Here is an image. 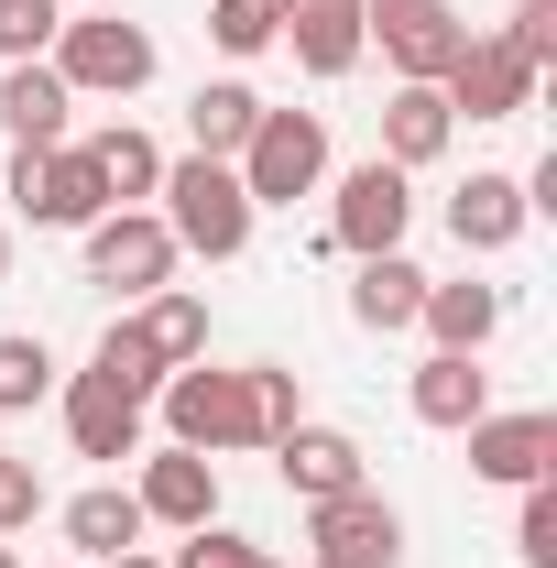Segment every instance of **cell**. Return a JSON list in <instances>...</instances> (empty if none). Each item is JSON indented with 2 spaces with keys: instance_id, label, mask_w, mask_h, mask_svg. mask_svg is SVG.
<instances>
[{
  "instance_id": "obj_1",
  "label": "cell",
  "mask_w": 557,
  "mask_h": 568,
  "mask_svg": "<svg viewBox=\"0 0 557 568\" xmlns=\"http://www.w3.org/2000/svg\"><path fill=\"white\" fill-rule=\"evenodd\" d=\"M153 197H164V230H175V252H198V263H241V252H252V197H241V175H230V164H209V153H164V186H153Z\"/></svg>"
},
{
  "instance_id": "obj_2",
  "label": "cell",
  "mask_w": 557,
  "mask_h": 568,
  "mask_svg": "<svg viewBox=\"0 0 557 568\" xmlns=\"http://www.w3.org/2000/svg\"><path fill=\"white\" fill-rule=\"evenodd\" d=\"M230 175H241L252 209H295V197H317V186H328V121H317V110H263L252 142L230 153Z\"/></svg>"
},
{
  "instance_id": "obj_3",
  "label": "cell",
  "mask_w": 557,
  "mask_h": 568,
  "mask_svg": "<svg viewBox=\"0 0 557 568\" xmlns=\"http://www.w3.org/2000/svg\"><path fill=\"white\" fill-rule=\"evenodd\" d=\"M44 67L67 77L77 99H142L164 55H153V33L121 22V11H67V33H55V55H44Z\"/></svg>"
},
{
  "instance_id": "obj_4",
  "label": "cell",
  "mask_w": 557,
  "mask_h": 568,
  "mask_svg": "<svg viewBox=\"0 0 557 568\" xmlns=\"http://www.w3.org/2000/svg\"><path fill=\"white\" fill-rule=\"evenodd\" d=\"M164 437L175 448H198V459H219V448H263V426H252V372H209V361H186V372H164Z\"/></svg>"
},
{
  "instance_id": "obj_5",
  "label": "cell",
  "mask_w": 557,
  "mask_h": 568,
  "mask_svg": "<svg viewBox=\"0 0 557 568\" xmlns=\"http://www.w3.org/2000/svg\"><path fill=\"white\" fill-rule=\"evenodd\" d=\"M361 44H383L394 88H437L448 55L470 44V22H459V0H361Z\"/></svg>"
},
{
  "instance_id": "obj_6",
  "label": "cell",
  "mask_w": 557,
  "mask_h": 568,
  "mask_svg": "<svg viewBox=\"0 0 557 568\" xmlns=\"http://www.w3.org/2000/svg\"><path fill=\"white\" fill-rule=\"evenodd\" d=\"M405 219H416V175L405 164H350L340 197H328V252H350V263H372V252H405Z\"/></svg>"
},
{
  "instance_id": "obj_7",
  "label": "cell",
  "mask_w": 557,
  "mask_h": 568,
  "mask_svg": "<svg viewBox=\"0 0 557 568\" xmlns=\"http://www.w3.org/2000/svg\"><path fill=\"white\" fill-rule=\"evenodd\" d=\"M11 209L33 219V230H88V219H110V186H99L88 142H55V153H11Z\"/></svg>"
},
{
  "instance_id": "obj_8",
  "label": "cell",
  "mask_w": 557,
  "mask_h": 568,
  "mask_svg": "<svg viewBox=\"0 0 557 568\" xmlns=\"http://www.w3.org/2000/svg\"><path fill=\"white\" fill-rule=\"evenodd\" d=\"M306 558L317 568H405V514L372 493H340V503H306Z\"/></svg>"
},
{
  "instance_id": "obj_9",
  "label": "cell",
  "mask_w": 557,
  "mask_h": 568,
  "mask_svg": "<svg viewBox=\"0 0 557 568\" xmlns=\"http://www.w3.org/2000/svg\"><path fill=\"white\" fill-rule=\"evenodd\" d=\"M437 99H448V121H525L536 110V67L503 44V33H470L448 77H437Z\"/></svg>"
},
{
  "instance_id": "obj_10",
  "label": "cell",
  "mask_w": 557,
  "mask_h": 568,
  "mask_svg": "<svg viewBox=\"0 0 557 568\" xmlns=\"http://www.w3.org/2000/svg\"><path fill=\"white\" fill-rule=\"evenodd\" d=\"M164 274H175V230H164L153 209H110V219H88V284L153 295Z\"/></svg>"
},
{
  "instance_id": "obj_11",
  "label": "cell",
  "mask_w": 557,
  "mask_h": 568,
  "mask_svg": "<svg viewBox=\"0 0 557 568\" xmlns=\"http://www.w3.org/2000/svg\"><path fill=\"white\" fill-rule=\"evenodd\" d=\"M132 503H142V525H219V459H198V448H142V481H132Z\"/></svg>"
},
{
  "instance_id": "obj_12",
  "label": "cell",
  "mask_w": 557,
  "mask_h": 568,
  "mask_svg": "<svg viewBox=\"0 0 557 568\" xmlns=\"http://www.w3.org/2000/svg\"><path fill=\"white\" fill-rule=\"evenodd\" d=\"M459 437H470V470L503 481V493L557 481V416H547V405H525V416H482V426H459Z\"/></svg>"
},
{
  "instance_id": "obj_13",
  "label": "cell",
  "mask_w": 557,
  "mask_h": 568,
  "mask_svg": "<svg viewBox=\"0 0 557 568\" xmlns=\"http://www.w3.org/2000/svg\"><path fill=\"white\" fill-rule=\"evenodd\" d=\"M274 470H284V493H295V503H340V493L372 481V470H361V437H350V426H317V416L274 437Z\"/></svg>"
},
{
  "instance_id": "obj_14",
  "label": "cell",
  "mask_w": 557,
  "mask_h": 568,
  "mask_svg": "<svg viewBox=\"0 0 557 568\" xmlns=\"http://www.w3.org/2000/svg\"><path fill=\"white\" fill-rule=\"evenodd\" d=\"M405 405H416V426H437V437L482 426V416H492V372H482V351H426L416 383H405Z\"/></svg>"
},
{
  "instance_id": "obj_15",
  "label": "cell",
  "mask_w": 557,
  "mask_h": 568,
  "mask_svg": "<svg viewBox=\"0 0 557 568\" xmlns=\"http://www.w3.org/2000/svg\"><path fill=\"white\" fill-rule=\"evenodd\" d=\"M67 121H77V88L44 67V55H33V67H0V132H11V153H55Z\"/></svg>"
},
{
  "instance_id": "obj_16",
  "label": "cell",
  "mask_w": 557,
  "mask_h": 568,
  "mask_svg": "<svg viewBox=\"0 0 557 568\" xmlns=\"http://www.w3.org/2000/svg\"><path fill=\"white\" fill-rule=\"evenodd\" d=\"M55 405H67V437H77V459H110V470H121V459H142V405L121 394V383L77 372V383L55 394Z\"/></svg>"
},
{
  "instance_id": "obj_17",
  "label": "cell",
  "mask_w": 557,
  "mask_h": 568,
  "mask_svg": "<svg viewBox=\"0 0 557 568\" xmlns=\"http://www.w3.org/2000/svg\"><path fill=\"white\" fill-rule=\"evenodd\" d=\"M525 175H470V186H459V197H448V241H459V252H514V241H525Z\"/></svg>"
},
{
  "instance_id": "obj_18",
  "label": "cell",
  "mask_w": 557,
  "mask_h": 568,
  "mask_svg": "<svg viewBox=\"0 0 557 568\" xmlns=\"http://www.w3.org/2000/svg\"><path fill=\"white\" fill-rule=\"evenodd\" d=\"M284 44L306 77H350L372 44H361V0H284Z\"/></svg>"
},
{
  "instance_id": "obj_19",
  "label": "cell",
  "mask_w": 557,
  "mask_h": 568,
  "mask_svg": "<svg viewBox=\"0 0 557 568\" xmlns=\"http://www.w3.org/2000/svg\"><path fill=\"white\" fill-rule=\"evenodd\" d=\"M416 328L437 339V351H492V328H503V284H437L426 274V306H416Z\"/></svg>"
},
{
  "instance_id": "obj_20",
  "label": "cell",
  "mask_w": 557,
  "mask_h": 568,
  "mask_svg": "<svg viewBox=\"0 0 557 568\" xmlns=\"http://www.w3.org/2000/svg\"><path fill=\"white\" fill-rule=\"evenodd\" d=\"M448 142H459V121H448V99H437V88H394V99H383V164H405V175H416V164H437Z\"/></svg>"
},
{
  "instance_id": "obj_21",
  "label": "cell",
  "mask_w": 557,
  "mask_h": 568,
  "mask_svg": "<svg viewBox=\"0 0 557 568\" xmlns=\"http://www.w3.org/2000/svg\"><path fill=\"white\" fill-rule=\"evenodd\" d=\"M67 547H77V558H132V547H142V503H132V481L77 493V503H67Z\"/></svg>"
},
{
  "instance_id": "obj_22",
  "label": "cell",
  "mask_w": 557,
  "mask_h": 568,
  "mask_svg": "<svg viewBox=\"0 0 557 568\" xmlns=\"http://www.w3.org/2000/svg\"><path fill=\"white\" fill-rule=\"evenodd\" d=\"M252 121H263V99H252L241 77H209V88L186 99V153H209V164H230V153L252 142Z\"/></svg>"
},
{
  "instance_id": "obj_23",
  "label": "cell",
  "mask_w": 557,
  "mask_h": 568,
  "mask_svg": "<svg viewBox=\"0 0 557 568\" xmlns=\"http://www.w3.org/2000/svg\"><path fill=\"white\" fill-rule=\"evenodd\" d=\"M132 328L153 339V361H164V372H186V361H209V295H186V284H153Z\"/></svg>"
},
{
  "instance_id": "obj_24",
  "label": "cell",
  "mask_w": 557,
  "mask_h": 568,
  "mask_svg": "<svg viewBox=\"0 0 557 568\" xmlns=\"http://www.w3.org/2000/svg\"><path fill=\"white\" fill-rule=\"evenodd\" d=\"M416 306H426V274L405 252H372V263L350 274V317H361V328H416Z\"/></svg>"
},
{
  "instance_id": "obj_25",
  "label": "cell",
  "mask_w": 557,
  "mask_h": 568,
  "mask_svg": "<svg viewBox=\"0 0 557 568\" xmlns=\"http://www.w3.org/2000/svg\"><path fill=\"white\" fill-rule=\"evenodd\" d=\"M88 164H99V186H110V209H132L164 186V142L132 132V121H110V132H88Z\"/></svg>"
},
{
  "instance_id": "obj_26",
  "label": "cell",
  "mask_w": 557,
  "mask_h": 568,
  "mask_svg": "<svg viewBox=\"0 0 557 568\" xmlns=\"http://www.w3.org/2000/svg\"><path fill=\"white\" fill-rule=\"evenodd\" d=\"M88 372H99V383H121L132 405H153V394H164V361H153V339H142L132 317H121V328H110V339L88 351Z\"/></svg>"
},
{
  "instance_id": "obj_27",
  "label": "cell",
  "mask_w": 557,
  "mask_h": 568,
  "mask_svg": "<svg viewBox=\"0 0 557 568\" xmlns=\"http://www.w3.org/2000/svg\"><path fill=\"white\" fill-rule=\"evenodd\" d=\"M55 394V351L33 339V328H0V416H22V405H44Z\"/></svg>"
},
{
  "instance_id": "obj_28",
  "label": "cell",
  "mask_w": 557,
  "mask_h": 568,
  "mask_svg": "<svg viewBox=\"0 0 557 568\" xmlns=\"http://www.w3.org/2000/svg\"><path fill=\"white\" fill-rule=\"evenodd\" d=\"M55 33H67V0H0V67L55 55Z\"/></svg>"
},
{
  "instance_id": "obj_29",
  "label": "cell",
  "mask_w": 557,
  "mask_h": 568,
  "mask_svg": "<svg viewBox=\"0 0 557 568\" xmlns=\"http://www.w3.org/2000/svg\"><path fill=\"white\" fill-rule=\"evenodd\" d=\"M164 568H284V558H274V547H252L241 525H186V547H175Z\"/></svg>"
},
{
  "instance_id": "obj_30",
  "label": "cell",
  "mask_w": 557,
  "mask_h": 568,
  "mask_svg": "<svg viewBox=\"0 0 557 568\" xmlns=\"http://www.w3.org/2000/svg\"><path fill=\"white\" fill-rule=\"evenodd\" d=\"M209 33L230 55H263V44H284V0H209Z\"/></svg>"
},
{
  "instance_id": "obj_31",
  "label": "cell",
  "mask_w": 557,
  "mask_h": 568,
  "mask_svg": "<svg viewBox=\"0 0 557 568\" xmlns=\"http://www.w3.org/2000/svg\"><path fill=\"white\" fill-rule=\"evenodd\" d=\"M252 426H263V448H274L284 426H306V394H295L284 361H252Z\"/></svg>"
},
{
  "instance_id": "obj_32",
  "label": "cell",
  "mask_w": 557,
  "mask_h": 568,
  "mask_svg": "<svg viewBox=\"0 0 557 568\" xmlns=\"http://www.w3.org/2000/svg\"><path fill=\"white\" fill-rule=\"evenodd\" d=\"M514 547H525V568H557V481H525V514H514Z\"/></svg>"
},
{
  "instance_id": "obj_33",
  "label": "cell",
  "mask_w": 557,
  "mask_h": 568,
  "mask_svg": "<svg viewBox=\"0 0 557 568\" xmlns=\"http://www.w3.org/2000/svg\"><path fill=\"white\" fill-rule=\"evenodd\" d=\"M503 44H514V55H525V67L547 77V67H557V0H525V11H514V33H503Z\"/></svg>"
},
{
  "instance_id": "obj_34",
  "label": "cell",
  "mask_w": 557,
  "mask_h": 568,
  "mask_svg": "<svg viewBox=\"0 0 557 568\" xmlns=\"http://www.w3.org/2000/svg\"><path fill=\"white\" fill-rule=\"evenodd\" d=\"M33 514H44V481H33V459H11V448H0V536H11V525H33Z\"/></svg>"
},
{
  "instance_id": "obj_35",
  "label": "cell",
  "mask_w": 557,
  "mask_h": 568,
  "mask_svg": "<svg viewBox=\"0 0 557 568\" xmlns=\"http://www.w3.org/2000/svg\"><path fill=\"white\" fill-rule=\"evenodd\" d=\"M99 568H164V558H142V547H132V558H99Z\"/></svg>"
},
{
  "instance_id": "obj_36",
  "label": "cell",
  "mask_w": 557,
  "mask_h": 568,
  "mask_svg": "<svg viewBox=\"0 0 557 568\" xmlns=\"http://www.w3.org/2000/svg\"><path fill=\"white\" fill-rule=\"evenodd\" d=\"M0 284H11V219H0Z\"/></svg>"
},
{
  "instance_id": "obj_37",
  "label": "cell",
  "mask_w": 557,
  "mask_h": 568,
  "mask_svg": "<svg viewBox=\"0 0 557 568\" xmlns=\"http://www.w3.org/2000/svg\"><path fill=\"white\" fill-rule=\"evenodd\" d=\"M0 568H22V547H0Z\"/></svg>"
},
{
  "instance_id": "obj_38",
  "label": "cell",
  "mask_w": 557,
  "mask_h": 568,
  "mask_svg": "<svg viewBox=\"0 0 557 568\" xmlns=\"http://www.w3.org/2000/svg\"><path fill=\"white\" fill-rule=\"evenodd\" d=\"M77 11H110V0H77Z\"/></svg>"
},
{
  "instance_id": "obj_39",
  "label": "cell",
  "mask_w": 557,
  "mask_h": 568,
  "mask_svg": "<svg viewBox=\"0 0 557 568\" xmlns=\"http://www.w3.org/2000/svg\"><path fill=\"white\" fill-rule=\"evenodd\" d=\"M55 568H67V558H55Z\"/></svg>"
}]
</instances>
